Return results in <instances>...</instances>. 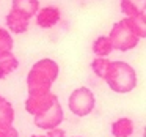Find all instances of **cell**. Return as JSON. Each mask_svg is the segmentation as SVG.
<instances>
[{"instance_id": "5b68a950", "label": "cell", "mask_w": 146, "mask_h": 137, "mask_svg": "<svg viewBox=\"0 0 146 137\" xmlns=\"http://www.w3.org/2000/svg\"><path fill=\"white\" fill-rule=\"evenodd\" d=\"M58 99L57 95L52 92H41V93H27L25 98V110L32 117L42 115L55 101Z\"/></svg>"}, {"instance_id": "7a4b0ae2", "label": "cell", "mask_w": 146, "mask_h": 137, "mask_svg": "<svg viewBox=\"0 0 146 137\" xmlns=\"http://www.w3.org/2000/svg\"><path fill=\"white\" fill-rule=\"evenodd\" d=\"M60 66L52 58H41L32 65L27 74V93L52 92V85L58 79Z\"/></svg>"}, {"instance_id": "9c48e42d", "label": "cell", "mask_w": 146, "mask_h": 137, "mask_svg": "<svg viewBox=\"0 0 146 137\" xmlns=\"http://www.w3.org/2000/svg\"><path fill=\"white\" fill-rule=\"evenodd\" d=\"M119 7L124 17H146V0H119Z\"/></svg>"}, {"instance_id": "3957f363", "label": "cell", "mask_w": 146, "mask_h": 137, "mask_svg": "<svg viewBox=\"0 0 146 137\" xmlns=\"http://www.w3.org/2000/svg\"><path fill=\"white\" fill-rule=\"evenodd\" d=\"M104 82L110 87L111 92L124 95V93H130L137 87L138 77L133 66H130L126 61L115 60L110 61V68L104 77Z\"/></svg>"}, {"instance_id": "2e32d148", "label": "cell", "mask_w": 146, "mask_h": 137, "mask_svg": "<svg viewBox=\"0 0 146 137\" xmlns=\"http://www.w3.org/2000/svg\"><path fill=\"white\" fill-rule=\"evenodd\" d=\"M13 52V36L7 29L0 27V54Z\"/></svg>"}, {"instance_id": "8992f818", "label": "cell", "mask_w": 146, "mask_h": 137, "mask_svg": "<svg viewBox=\"0 0 146 137\" xmlns=\"http://www.w3.org/2000/svg\"><path fill=\"white\" fill-rule=\"evenodd\" d=\"M33 118H35L33 123H35L36 128H39V129H42V131H49V129L60 128V124L63 123V120H64V112H63V107H61L60 101L57 99L42 115L33 117Z\"/></svg>"}, {"instance_id": "ba28073f", "label": "cell", "mask_w": 146, "mask_h": 137, "mask_svg": "<svg viewBox=\"0 0 146 137\" xmlns=\"http://www.w3.org/2000/svg\"><path fill=\"white\" fill-rule=\"evenodd\" d=\"M5 22H7V30L10 33H25L30 27V17H27L25 14L19 13L16 10H10L5 17Z\"/></svg>"}, {"instance_id": "e0dca14e", "label": "cell", "mask_w": 146, "mask_h": 137, "mask_svg": "<svg viewBox=\"0 0 146 137\" xmlns=\"http://www.w3.org/2000/svg\"><path fill=\"white\" fill-rule=\"evenodd\" d=\"M0 137H19V132L14 126L3 128V129H0Z\"/></svg>"}, {"instance_id": "ac0fdd59", "label": "cell", "mask_w": 146, "mask_h": 137, "mask_svg": "<svg viewBox=\"0 0 146 137\" xmlns=\"http://www.w3.org/2000/svg\"><path fill=\"white\" fill-rule=\"evenodd\" d=\"M46 137H66V132L60 128H55V129H49Z\"/></svg>"}, {"instance_id": "8fae6325", "label": "cell", "mask_w": 146, "mask_h": 137, "mask_svg": "<svg viewBox=\"0 0 146 137\" xmlns=\"http://www.w3.org/2000/svg\"><path fill=\"white\" fill-rule=\"evenodd\" d=\"M17 68H19V60H17V57L13 52L0 54V80L7 79Z\"/></svg>"}, {"instance_id": "30bf717a", "label": "cell", "mask_w": 146, "mask_h": 137, "mask_svg": "<svg viewBox=\"0 0 146 137\" xmlns=\"http://www.w3.org/2000/svg\"><path fill=\"white\" fill-rule=\"evenodd\" d=\"M14 117H16L14 106L11 104V101H8L5 96L0 95V129L13 126Z\"/></svg>"}, {"instance_id": "ffe728a7", "label": "cell", "mask_w": 146, "mask_h": 137, "mask_svg": "<svg viewBox=\"0 0 146 137\" xmlns=\"http://www.w3.org/2000/svg\"><path fill=\"white\" fill-rule=\"evenodd\" d=\"M76 137H82V136H76Z\"/></svg>"}, {"instance_id": "d6986e66", "label": "cell", "mask_w": 146, "mask_h": 137, "mask_svg": "<svg viewBox=\"0 0 146 137\" xmlns=\"http://www.w3.org/2000/svg\"><path fill=\"white\" fill-rule=\"evenodd\" d=\"M30 137H46V136H39V134L36 136V134H35V136H30Z\"/></svg>"}, {"instance_id": "6da1fadb", "label": "cell", "mask_w": 146, "mask_h": 137, "mask_svg": "<svg viewBox=\"0 0 146 137\" xmlns=\"http://www.w3.org/2000/svg\"><path fill=\"white\" fill-rule=\"evenodd\" d=\"M146 17H124L111 25L108 38L111 41L113 51L127 52L138 46L140 39L146 35Z\"/></svg>"}, {"instance_id": "277c9868", "label": "cell", "mask_w": 146, "mask_h": 137, "mask_svg": "<svg viewBox=\"0 0 146 137\" xmlns=\"http://www.w3.org/2000/svg\"><path fill=\"white\" fill-rule=\"evenodd\" d=\"M68 107L76 117H86L96 107V96L88 87H79L72 90L68 98Z\"/></svg>"}, {"instance_id": "9a60e30c", "label": "cell", "mask_w": 146, "mask_h": 137, "mask_svg": "<svg viewBox=\"0 0 146 137\" xmlns=\"http://www.w3.org/2000/svg\"><path fill=\"white\" fill-rule=\"evenodd\" d=\"M110 58H105V57H94L91 61V70L94 73L96 77L104 80L105 74H107L108 68H110Z\"/></svg>"}, {"instance_id": "5bb4252c", "label": "cell", "mask_w": 146, "mask_h": 137, "mask_svg": "<svg viewBox=\"0 0 146 137\" xmlns=\"http://www.w3.org/2000/svg\"><path fill=\"white\" fill-rule=\"evenodd\" d=\"M91 51L96 57H105L111 55L113 52V46H111V41L108 36H98V38L93 41L91 44Z\"/></svg>"}, {"instance_id": "52a82bcc", "label": "cell", "mask_w": 146, "mask_h": 137, "mask_svg": "<svg viewBox=\"0 0 146 137\" xmlns=\"http://www.w3.org/2000/svg\"><path fill=\"white\" fill-rule=\"evenodd\" d=\"M36 17V25L41 29H52L61 21V10L55 5L39 8L38 13L35 14Z\"/></svg>"}, {"instance_id": "7c38bea8", "label": "cell", "mask_w": 146, "mask_h": 137, "mask_svg": "<svg viewBox=\"0 0 146 137\" xmlns=\"http://www.w3.org/2000/svg\"><path fill=\"white\" fill-rule=\"evenodd\" d=\"M39 8V0H11V10L19 11L30 19L35 17Z\"/></svg>"}, {"instance_id": "4fadbf2b", "label": "cell", "mask_w": 146, "mask_h": 137, "mask_svg": "<svg viewBox=\"0 0 146 137\" xmlns=\"http://www.w3.org/2000/svg\"><path fill=\"white\" fill-rule=\"evenodd\" d=\"M133 121L127 117H121L111 123V134L115 137H130L133 134Z\"/></svg>"}]
</instances>
